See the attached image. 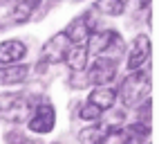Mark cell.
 Listing matches in <instances>:
<instances>
[{"label":"cell","instance_id":"obj_1","mask_svg":"<svg viewBox=\"0 0 159 144\" xmlns=\"http://www.w3.org/2000/svg\"><path fill=\"white\" fill-rule=\"evenodd\" d=\"M150 92V72L148 70H132V74L123 79L119 88V97L125 106H137Z\"/></svg>","mask_w":159,"mask_h":144},{"label":"cell","instance_id":"obj_2","mask_svg":"<svg viewBox=\"0 0 159 144\" xmlns=\"http://www.w3.org/2000/svg\"><path fill=\"white\" fill-rule=\"evenodd\" d=\"M54 124H56V113H54V106H52V104L36 106L34 115L29 117V131L38 133V135L54 131Z\"/></svg>","mask_w":159,"mask_h":144},{"label":"cell","instance_id":"obj_3","mask_svg":"<svg viewBox=\"0 0 159 144\" xmlns=\"http://www.w3.org/2000/svg\"><path fill=\"white\" fill-rule=\"evenodd\" d=\"M114 74H116L114 59H110L108 54H99L97 63H94L92 70H90L88 81H92V84H97V86H105V84H110L114 79Z\"/></svg>","mask_w":159,"mask_h":144},{"label":"cell","instance_id":"obj_4","mask_svg":"<svg viewBox=\"0 0 159 144\" xmlns=\"http://www.w3.org/2000/svg\"><path fill=\"white\" fill-rule=\"evenodd\" d=\"M148 56H150V38H148L146 34H139L137 36V41L132 43L130 47V52H128V61H125V65H128V70H139Z\"/></svg>","mask_w":159,"mask_h":144},{"label":"cell","instance_id":"obj_5","mask_svg":"<svg viewBox=\"0 0 159 144\" xmlns=\"http://www.w3.org/2000/svg\"><path fill=\"white\" fill-rule=\"evenodd\" d=\"M70 50V41L65 36V32L56 34L54 38H49L45 47H43V59L47 63H61V61H65V54Z\"/></svg>","mask_w":159,"mask_h":144},{"label":"cell","instance_id":"obj_6","mask_svg":"<svg viewBox=\"0 0 159 144\" xmlns=\"http://www.w3.org/2000/svg\"><path fill=\"white\" fill-rule=\"evenodd\" d=\"M114 45H121V36L116 34V32H101V34H90V38H88V43H85V47H88V54H105L110 47H114Z\"/></svg>","mask_w":159,"mask_h":144},{"label":"cell","instance_id":"obj_7","mask_svg":"<svg viewBox=\"0 0 159 144\" xmlns=\"http://www.w3.org/2000/svg\"><path fill=\"white\" fill-rule=\"evenodd\" d=\"M25 54H27V47H25L23 41L11 38V41H2V43H0V63H5V65L16 63V61H20Z\"/></svg>","mask_w":159,"mask_h":144},{"label":"cell","instance_id":"obj_8","mask_svg":"<svg viewBox=\"0 0 159 144\" xmlns=\"http://www.w3.org/2000/svg\"><path fill=\"white\" fill-rule=\"evenodd\" d=\"M88 101L94 104L97 108H101V110H110L114 106V101H116V90H112L108 86H97V88L90 92Z\"/></svg>","mask_w":159,"mask_h":144},{"label":"cell","instance_id":"obj_9","mask_svg":"<svg viewBox=\"0 0 159 144\" xmlns=\"http://www.w3.org/2000/svg\"><path fill=\"white\" fill-rule=\"evenodd\" d=\"M65 36L70 43L74 45H85L88 43V38H90V29H88V23L83 18H76V20H72L70 27L65 29Z\"/></svg>","mask_w":159,"mask_h":144},{"label":"cell","instance_id":"obj_10","mask_svg":"<svg viewBox=\"0 0 159 144\" xmlns=\"http://www.w3.org/2000/svg\"><path fill=\"white\" fill-rule=\"evenodd\" d=\"M88 47L85 45H74L67 50V54H65V63L74 70V72H81V70H85L88 65Z\"/></svg>","mask_w":159,"mask_h":144},{"label":"cell","instance_id":"obj_11","mask_svg":"<svg viewBox=\"0 0 159 144\" xmlns=\"http://www.w3.org/2000/svg\"><path fill=\"white\" fill-rule=\"evenodd\" d=\"M29 74L27 65H14L9 63L5 68H0V84H23Z\"/></svg>","mask_w":159,"mask_h":144},{"label":"cell","instance_id":"obj_12","mask_svg":"<svg viewBox=\"0 0 159 144\" xmlns=\"http://www.w3.org/2000/svg\"><path fill=\"white\" fill-rule=\"evenodd\" d=\"M114 126L112 124H101V126H90V128H83L81 133H79V140L83 142V144H99L108 133L112 131Z\"/></svg>","mask_w":159,"mask_h":144},{"label":"cell","instance_id":"obj_13","mask_svg":"<svg viewBox=\"0 0 159 144\" xmlns=\"http://www.w3.org/2000/svg\"><path fill=\"white\" fill-rule=\"evenodd\" d=\"M40 5V0H18V2L14 5V20L16 23H25V20L31 18V14L38 9Z\"/></svg>","mask_w":159,"mask_h":144},{"label":"cell","instance_id":"obj_14","mask_svg":"<svg viewBox=\"0 0 159 144\" xmlns=\"http://www.w3.org/2000/svg\"><path fill=\"white\" fill-rule=\"evenodd\" d=\"M97 9L105 16H121L125 12V5H123V0H99Z\"/></svg>","mask_w":159,"mask_h":144},{"label":"cell","instance_id":"obj_15","mask_svg":"<svg viewBox=\"0 0 159 144\" xmlns=\"http://www.w3.org/2000/svg\"><path fill=\"white\" fill-rule=\"evenodd\" d=\"M101 113H103L101 108H97L94 104H90V101H88L85 106H81V113H79V115H81V119L92 122V119H99V117H101Z\"/></svg>","mask_w":159,"mask_h":144},{"label":"cell","instance_id":"obj_16","mask_svg":"<svg viewBox=\"0 0 159 144\" xmlns=\"http://www.w3.org/2000/svg\"><path fill=\"white\" fill-rule=\"evenodd\" d=\"M134 7H139V9H146L148 5H150V0H132Z\"/></svg>","mask_w":159,"mask_h":144}]
</instances>
